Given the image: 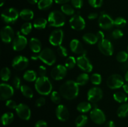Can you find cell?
I'll return each mask as SVG.
<instances>
[{"label":"cell","instance_id":"5bb4252c","mask_svg":"<svg viewBox=\"0 0 128 127\" xmlns=\"http://www.w3.org/2000/svg\"><path fill=\"white\" fill-rule=\"evenodd\" d=\"M103 96L102 90L99 87H92L89 90L87 93V98L88 101L92 103L99 102Z\"/></svg>","mask_w":128,"mask_h":127},{"label":"cell","instance_id":"d4e9b609","mask_svg":"<svg viewBox=\"0 0 128 127\" xmlns=\"http://www.w3.org/2000/svg\"><path fill=\"white\" fill-rule=\"evenodd\" d=\"M117 115L120 118H124L128 116V103H124L119 107L117 110Z\"/></svg>","mask_w":128,"mask_h":127},{"label":"cell","instance_id":"7dc6e473","mask_svg":"<svg viewBox=\"0 0 128 127\" xmlns=\"http://www.w3.org/2000/svg\"><path fill=\"white\" fill-rule=\"evenodd\" d=\"M71 4L75 8L80 9L83 5V1L82 0H71Z\"/></svg>","mask_w":128,"mask_h":127},{"label":"cell","instance_id":"91938a15","mask_svg":"<svg viewBox=\"0 0 128 127\" xmlns=\"http://www.w3.org/2000/svg\"><path fill=\"white\" fill-rule=\"evenodd\" d=\"M122 68H123L124 70L128 69V60L126 62H124L123 66H122Z\"/></svg>","mask_w":128,"mask_h":127},{"label":"cell","instance_id":"f35d334b","mask_svg":"<svg viewBox=\"0 0 128 127\" xmlns=\"http://www.w3.org/2000/svg\"><path fill=\"white\" fill-rule=\"evenodd\" d=\"M90 80L92 84L98 85L101 84V81H102V77L100 74L95 73L91 75L90 77Z\"/></svg>","mask_w":128,"mask_h":127},{"label":"cell","instance_id":"60d3db41","mask_svg":"<svg viewBox=\"0 0 128 127\" xmlns=\"http://www.w3.org/2000/svg\"><path fill=\"white\" fill-rule=\"evenodd\" d=\"M51 101L55 104H59L61 102V96L58 92H52L50 95Z\"/></svg>","mask_w":128,"mask_h":127},{"label":"cell","instance_id":"f6af8a7d","mask_svg":"<svg viewBox=\"0 0 128 127\" xmlns=\"http://www.w3.org/2000/svg\"><path fill=\"white\" fill-rule=\"evenodd\" d=\"M21 79H20V77H17V76H16V77H14L13 80H12V85H13L14 88H15L16 89H20L21 87Z\"/></svg>","mask_w":128,"mask_h":127},{"label":"cell","instance_id":"94428289","mask_svg":"<svg viewBox=\"0 0 128 127\" xmlns=\"http://www.w3.org/2000/svg\"><path fill=\"white\" fill-rule=\"evenodd\" d=\"M31 59H32V60H37L38 59H39L38 58V55H35V54H34V55H32V56H31Z\"/></svg>","mask_w":128,"mask_h":127},{"label":"cell","instance_id":"8fae6325","mask_svg":"<svg viewBox=\"0 0 128 127\" xmlns=\"http://www.w3.org/2000/svg\"><path fill=\"white\" fill-rule=\"evenodd\" d=\"M29 60L22 56H18L12 61V67L17 70H22L28 66Z\"/></svg>","mask_w":128,"mask_h":127},{"label":"cell","instance_id":"7bdbcfd3","mask_svg":"<svg viewBox=\"0 0 128 127\" xmlns=\"http://www.w3.org/2000/svg\"><path fill=\"white\" fill-rule=\"evenodd\" d=\"M57 52H58V54L60 56H61V57H67L68 54V50L66 49V47L61 46H58V47L57 49Z\"/></svg>","mask_w":128,"mask_h":127},{"label":"cell","instance_id":"11a10c76","mask_svg":"<svg viewBox=\"0 0 128 127\" xmlns=\"http://www.w3.org/2000/svg\"><path fill=\"white\" fill-rule=\"evenodd\" d=\"M104 127H115V124L112 121H109L106 123Z\"/></svg>","mask_w":128,"mask_h":127},{"label":"cell","instance_id":"681fc988","mask_svg":"<svg viewBox=\"0 0 128 127\" xmlns=\"http://www.w3.org/2000/svg\"><path fill=\"white\" fill-rule=\"evenodd\" d=\"M46 103V100L44 97H40L38 98L35 102V105L38 107H40L43 106Z\"/></svg>","mask_w":128,"mask_h":127},{"label":"cell","instance_id":"be15d7a7","mask_svg":"<svg viewBox=\"0 0 128 127\" xmlns=\"http://www.w3.org/2000/svg\"><path fill=\"white\" fill-rule=\"evenodd\" d=\"M0 1H1V4H0V6H2V5L4 4V3L5 2V1H6V0H0Z\"/></svg>","mask_w":128,"mask_h":127},{"label":"cell","instance_id":"5b68a950","mask_svg":"<svg viewBox=\"0 0 128 127\" xmlns=\"http://www.w3.org/2000/svg\"><path fill=\"white\" fill-rule=\"evenodd\" d=\"M19 16L20 13L16 9L10 7L2 11L1 14V18L6 23L12 24L17 21Z\"/></svg>","mask_w":128,"mask_h":127},{"label":"cell","instance_id":"7402d4cb","mask_svg":"<svg viewBox=\"0 0 128 127\" xmlns=\"http://www.w3.org/2000/svg\"><path fill=\"white\" fill-rule=\"evenodd\" d=\"M29 46L33 53H39L41 50V41L37 38L32 37L29 42Z\"/></svg>","mask_w":128,"mask_h":127},{"label":"cell","instance_id":"f1b7e54d","mask_svg":"<svg viewBox=\"0 0 128 127\" xmlns=\"http://www.w3.org/2000/svg\"><path fill=\"white\" fill-rule=\"evenodd\" d=\"M92 108L91 103L89 102H82L79 103L77 106V110L81 113H86L88 112Z\"/></svg>","mask_w":128,"mask_h":127},{"label":"cell","instance_id":"4316f807","mask_svg":"<svg viewBox=\"0 0 128 127\" xmlns=\"http://www.w3.org/2000/svg\"><path fill=\"white\" fill-rule=\"evenodd\" d=\"M23 78L28 82H34L37 79V74L32 70H28L24 73Z\"/></svg>","mask_w":128,"mask_h":127},{"label":"cell","instance_id":"4fadbf2b","mask_svg":"<svg viewBox=\"0 0 128 127\" xmlns=\"http://www.w3.org/2000/svg\"><path fill=\"white\" fill-rule=\"evenodd\" d=\"M64 33L62 30L56 29L51 32L49 37V42L53 46H60L63 41Z\"/></svg>","mask_w":128,"mask_h":127},{"label":"cell","instance_id":"f5cc1de1","mask_svg":"<svg viewBox=\"0 0 128 127\" xmlns=\"http://www.w3.org/2000/svg\"><path fill=\"white\" fill-rule=\"evenodd\" d=\"M96 36H97V37L99 41H102V40H103L104 39V32L101 31H98V32H97V34H96Z\"/></svg>","mask_w":128,"mask_h":127},{"label":"cell","instance_id":"4dcf8cb0","mask_svg":"<svg viewBox=\"0 0 128 127\" xmlns=\"http://www.w3.org/2000/svg\"><path fill=\"white\" fill-rule=\"evenodd\" d=\"M20 90H21L22 94L26 98L31 99L33 97V92H32V89L28 85H21Z\"/></svg>","mask_w":128,"mask_h":127},{"label":"cell","instance_id":"f907efd6","mask_svg":"<svg viewBox=\"0 0 128 127\" xmlns=\"http://www.w3.org/2000/svg\"><path fill=\"white\" fill-rule=\"evenodd\" d=\"M46 68L43 65H41L39 67L38 73L40 77H44L46 75Z\"/></svg>","mask_w":128,"mask_h":127},{"label":"cell","instance_id":"9c48e42d","mask_svg":"<svg viewBox=\"0 0 128 127\" xmlns=\"http://www.w3.org/2000/svg\"><path fill=\"white\" fill-rule=\"evenodd\" d=\"M70 24L76 31H82L86 27V22L80 14L74 15L70 20Z\"/></svg>","mask_w":128,"mask_h":127},{"label":"cell","instance_id":"d6a6232c","mask_svg":"<svg viewBox=\"0 0 128 127\" xmlns=\"http://www.w3.org/2000/svg\"><path fill=\"white\" fill-rule=\"evenodd\" d=\"M113 98L115 100L119 103H126L128 101V97L125 93L118 92L114 93Z\"/></svg>","mask_w":128,"mask_h":127},{"label":"cell","instance_id":"836d02e7","mask_svg":"<svg viewBox=\"0 0 128 127\" xmlns=\"http://www.w3.org/2000/svg\"><path fill=\"white\" fill-rule=\"evenodd\" d=\"M88 117L84 115H81L76 118L75 120V125L77 127H82L87 123Z\"/></svg>","mask_w":128,"mask_h":127},{"label":"cell","instance_id":"680465c9","mask_svg":"<svg viewBox=\"0 0 128 127\" xmlns=\"http://www.w3.org/2000/svg\"><path fill=\"white\" fill-rule=\"evenodd\" d=\"M28 1L29 3L31 4H35L37 2H38V0H27Z\"/></svg>","mask_w":128,"mask_h":127},{"label":"cell","instance_id":"83f0119b","mask_svg":"<svg viewBox=\"0 0 128 127\" xmlns=\"http://www.w3.org/2000/svg\"><path fill=\"white\" fill-rule=\"evenodd\" d=\"M48 22V21L44 18H42V17L38 18L34 21L33 27L37 29H42L46 27Z\"/></svg>","mask_w":128,"mask_h":127},{"label":"cell","instance_id":"2e32d148","mask_svg":"<svg viewBox=\"0 0 128 127\" xmlns=\"http://www.w3.org/2000/svg\"><path fill=\"white\" fill-rule=\"evenodd\" d=\"M28 44L27 39L22 35L18 33L17 36L12 41V49L15 51H20L23 50Z\"/></svg>","mask_w":128,"mask_h":127},{"label":"cell","instance_id":"74e56055","mask_svg":"<svg viewBox=\"0 0 128 127\" xmlns=\"http://www.w3.org/2000/svg\"><path fill=\"white\" fill-rule=\"evenodd\" d=\"M116 59L120 63H124L128 60V54L125 51H121L118 53Z\"/></svg>","mask_w":128,"mask_h":127},{"label":"cell","instance_id":"f546056e","mask_svg":"<svg viewBox=\"0 0 128 127\" xmlns=\"http://www.w3.org/2000/svg\"><path fill=\"white\" fill-rule=\"evenodd\" d=\"M89 80H90L89 75L86 73H82L77 77L76 82L79 86H82L86 85L88 82Z\"/></svg>","mask_w":128,"mask_h":127},{"label":"cell","instance_id":"bcb514c9","mask_svg":"<svg viewBox=\"0 0 128 127\" xmlns=\"http://www.w3.org/2000/svg\"><path fill=\"white\" fill-rule=\"evenodd\" d=\"M123 32L121 30L119 29H114L112 32V36L114 39H118L121 38L123 36Z\"/></svg>","mask_w":128,"mask_h":127},{"label":"cell","instance_id":"e7e4bbea","mask_svg":"<svg viewBox=\"0 0 128 127\" xmlns=\"http://www.w3.org/2000/svg\"></svg>","mask_w":128,"mask_h":127},{"label":"cell","instance_id":"3957f363","mask_svg":"<svg viewBox=\"0 0 128 127\" xmlns=\"http://www.w3.org/2000/svg\"><path fill=\"white\" fill-rule=\"evenodd\" d=\"M48 21L50 26L60 27L64 25L66 18L62 12L60 11H53L49 14Z\"/></svg>","mask_w":128,"mask_h":127},{"label":"cell","instance_id":"db71d44e","mask_svg":"<svg viewBox=\"0 0 128 127\" xmlns=\"http://www.w3.org/2000/svg\"><path fill=\"white\" fill-rule=\"evenodd\" d=\"M98 16V14L96 12H91V13L89 14L88 16V18L90 20H94L95 19H96Z\"/></svg>","mask_w":128,"mask_h":127},{"label":"cell","instance_id":"ac0fdd59","mask_svg":"<svg viewBox=\"0 0 128 127\" xmlns=\"http://www.w3.org/2000/svg\"><path fill=\"white\" fill-rule=\"evenodd\" d=\"M14 94V88L8 83H2L0 85V98L2 100H8Z\"/></svg>","mask_w":128,"mask_h":127},{"label":"cell","instance_id":"ee69618b","mask_svg":"<svg viewBox=\"0 0 128 127\" xmlns=\"http://www.w3.org/2000/svg\"><path fill=\"white\" fill-rule=\"evenodd\" d=\"M88 2L92 7L98 8L102 6L103 0H88Z\"/></svg>","mask_w":128,"mask_h":127},{"label":"cell","instance_id":"d590c367","mask_svg":"<svg viewBox=\"0 0 128 127\" xmlns=\"http://www.w3.org/2000/svg\"><path fill=\"white\" fill-rule=\"evenodd\" d=\"M61 11L68 16H72L74 14V9L70 5L64 4L61 6Z\"/></svg>","mask_w":128,"mask_h":127},{"label":"cell","instance_id":"e575fe53","mask_svg":"<svg viewBox=\"0 0 128 127\" xmlns=\"http://www.w3.org/2000/svg\"><path fill=\"white\" fill-rule=\"evenodd\" d=\"M11 77V70L8 67H3L1 70V78L2 81L9 80Z\"/></svg>","mask_w":128,"mask_h":127},{"label":"cell","instance_id":"30bf717a","mask_svg":"<svg viewBox=\"0 0 128 127\" xmlns=\"http://www.w3.org/2000/svg\"><path fill=\"white\" fill-rule=\"evenodd\" d=\"M77 65L82 70L86 72H91L92 70V65L86 54H83L78 57L76 59Z\"/></svg>","mask_w":128,"mask_h":127},{"label":"cell","instance_id":"ffe728a7","mask_svg":"<svg viewBox=\"0 0 128 127\" xmlns=\"http://www.w3.org/2000/svg\"><path fill=\"white\" fill-rule=\"evenodd\" d=\"M56 115L59 120L65 122L68 120L70 113L68 108L64 105H59L56 109Z\"/></svg>","mask_w":128,"mask_h":127},{"label":"cell","instance_id":"8992f818","mask_svg":"<svg viewBox=\"0 0 128 127\" xmlns=\"http://www.w3.org/2000/svg\"><path fill=\"white\" fill-rule=\"evenodd\" d=\"M124 79L121 75L119 74H112L107 79L108 87L111 89H118L124 85Z\"/></svg>","mask_w":128,"mask_h":127},{"label":"cell","instance_id":"9a60e30c","mask_svg":"<svg viewBox=\"0 0 128 127\" xmlns=\"http://www.w3.org/2000/svg\"><path fill=\"white\" fill-rule=\"evenodd\" d=\"M18 116L24 120H28L31 118V110L29 107L24 103H20L16 108Z\"/></svg>","mask_w":128,"mask_h":127},{"label":"cell","instance_id":"7c38bea8","mask_svg":"<svg viewBox=\"0 0 128 127\" xmlns=\"http://www.w3.org/2000/svg\"><path fill=\"white\" fill-rule=\"evenodd\" d=\"M98 48L100 52L107 56H112L114 52L113 46L109 40L104 39L102 41H99Z\"/></svg>","mask_w":128,"mask_h":127},{"label":"cell","instance_id":"9f6ffc18","mask_svg":"<svg viewBox=\"0 0 128 127\" xmlns=\"http://www.w3.org/2000/svg\"><path fill=\"white\" fill-rule=\"evenodd\" d=\"M70 0H54L55 2H56L57 4H64L67 3L68 2H69Z\"/></svg>","mask_w":128,"mask_h":127},{"label":"cell","instance_id":"ab89813d","mask_svg":"<svg viewBox=\"0 0 128 127\" xmlns=\"http://www.w3.org/2000/svg\"><path fill=\"white\" fill-rule=\"evenodd\" d=\"M32 26L31 23L30 22H26L24 23L22 25L21 28V32L24 35H28L31 32V30H32Z\"/></svg>","mask_w":128,"mask_h":127},{"label":"cell","instance_id":"44dd1931","mask_svg":"<svg viewBox=\"0 0 128 127\" xmlns=\"http://www.w3.org/2000/svg\"><path fill=\"white\" fill-rule=\"evenodd\" d=\"M70 48L72 52L77 54H86V51L84 49L83 46L79 40L76 39L71 40L70 42Z\"/></svg>","mask_w":128,"mask_h":127},{"label":"cell","instance_id":"c3c4849f","mask_svg":"<svg viewBox=\"0 0 128 127\" xmlns=\"http://www.w3.org/2000/svg\"><path fill=\"white\" fill-rule=\"evenodd\" d=\"M6 107L10 108H11V109H16L18 105H16V103L14 100H8L6 102Z\"/></svg>","mask_w":128,"mask_h":127},{"label":"cell","instance_id":"6f0895ef","mask_svg":"<svg viewBox=\"0 0 128 127\" xmlns=\"http://www.w3.org/2000/svg\"><path fill=\"white\" fill-rule=\"evenodd\" d=\"M122 88H123L124 91L128 94V83H125V84H124V85L122 86Z\"/></svg>","mask_w":128,"mask_h":127},{"label":"cell","instance_id":"b9f144b4","mask_svg":"<svg viewBox=\"0 0 128 127\" xmlns=\"http://www.w3.org/2000/svg\"><path fill=\"white\" fill-rule=\"evenodd\" d=\"M127 21L124 18L121 17H117L116 19L114 20V25L118 27H123L126 25Z\"/></svg>","mask_w":128,"mask_h":127},{"label":"cell","instance_id":"e0dca14e","mask_svg":"<svg viewBox=\"0 0 128 127\" xmlns=\"http://www.w3.org/2000/svg\"><path fill=\"white\" fill-rule=\"evenodd\" d=\"M90 118L93 122L98 125L103 124L106 121V116L101 110L94 108L90 112Z\"/></svg>","mask_w":128,"mask_h":127},{"label":"cell","instance_id":"816d5d0a","mask_svg":"<svg viewBox=\"0 0 128 127\" xmlns=\"http://www.w3.org/2000/svg\"><path fill=\"white\" fill-rule=\"evenodd\" d=\"M34 127H48V125L45 121L39 120L36 123Z\"/></svg>","mask_w":128,"mask_h":127},{"label":"cell","instance_id":"d6986e66","mask_svg":"<svg viewBox=\"0 0 128 127\" xmlns=\"http://www.w3.org/2000/svg\"><path fill=\"white\" fill-rule=\"evenodd\" d=\"M14 31L12 27L10 26H4L1 30V38L4 43H10L13 40Z\"/></svg>","mask_w":128,"mask_h":127},{"label":"cell","instance_id":"6da1fadb","mask_svg":"<svg viewBox=\"0 0 128 127\" xmlns=\"http://www.w3.org/2000/svg\"><path fill=\"white\" fill-rule=\"evenodd\" d=\"M60 93L66 100L74 99L78 96L79 85L75 81H66L60 87Z\"/></svg>","mask_w":128,"mask_h":127},{"label":"cell","instance_id":"cb8c5ba5","mask_svg":"<svg viewBox=\"0 0 128 127\" xmlns=\"http://www.w3.org/2000/svg\"><path fill=\"white\" fill-rule=\"evenodd\" d=\"M14 120V115L11 112H6L4 113L1 118V123L4 126L8 125L11 124Z\"/></svg>","mask_w":128,"mask_h":127},{"label":"cell","instance_id":"8d00e7d4","mask_svg":"<svg viewBox=\"0 0 128 127\" xmlns=\"http://www.w3.org/2000/svg\"><path fill=\"white\" fill-rule=\"evenodd\" d=\"M77 64L76 60L73 56H70L65 61V66L68 69H72Z\"/></svg>","mask_w":128,"mask_h":127},{"label":"cell","instance_id":"7a4b0ae2","mask_svg":"<svg viewBox=\"0 0 128 127\" xmlns=\"http://www.w3.org/2000/svg\"><path fill=\"white\" fill-rule=\"evenodd\" d=\"M34 87L38 93L42 95H48L52 88V83L46 76L38 77L35 82Z\"/></svg>","mask_w":128,"mask_h":127},{"label":"cell","instance_id":"1f68e13d","mask_svg":"<svg viewBox=\"0 0 128 127\" xmlns=\"http://www.w3.org/2000/svg\"><path fill=\"white\" fill-rule=\"evenodd\" d=\"M52 2V0H40L38 2V7L40 10L47 9L51 7Z\"/></svg>","mask_w":128,"mask_h":127},{"label":"cell","instance_id":"603a6c76","mask_svg":"<svg viewBox=\"0 0 128 127\" xmlns=\"http://www.w3.org/2000/svg\"><path fill=\"white\" fill-rule=\"evenodd\" d=\"M82 39L88 44L93 45L98 42V39L96 34L93 33H86L82 36Z\"/></svg>","mask_w":128,"mask_h":127},{"label":"cell","instance_id":"ba28073f","mask_svg":"<svg viewBox=\"0 0 128 127\" xmlns=\"http://www.w3.org/2000/svg\"><path fill=\"white\" fill-rule=\"evenodd\" d=\"M67 69L66 66L62 65H57L52 68L51 71V76L55 80H60L66 77L67 74Z\"/></svg>","mask_w":128,"mask_h":127},{"label":"cell","instance_id":"52a82bcc","mask_svg":"<svg viewBox=\"0 0 128 127\" xmlns=\"http://www.w3.org/2000/svg\"><path fill=\"white\" fill-rule=\"evenodd\" d=\"M98 24L100 27L103 29L108 30L113 27L114 25V21L110 15L104 12L99 17Z\"/></svg>","mask_w":128,"mask_h":127},{"label":"cell","instance_id":"6125c7cd","mask_svg":"<svg viewBox=\"0 0 128 127\" xmlns=\"http://www.w3.org/2000/svg\"><path fill=\"white\" fill-rule=\"evenodd\" d=\"M125 80H126V82H128V71L127 72H126V73L125 74Z\"/></svg>","mask_w":128,"mask_h":127},{"label":"cell","instance_id":"484cf974","mask_svg":"<svg viewBox=\"0 0 128 127\" xmlns=\"http://www.w3.org/2000/svg\"><path fill=\"white\" fill-rule=\"evenodd\" d=\"M20 16L22 19L25 20V21H29L33 18L34 12L31 9H24L20 12Z\"/></svg>","mask_w":128,"mask_h":127},{"label":"cell","instance_id":"277c9868","mask_svg":"<svg viewBox=\"0 0 128 127\" xmlns=\"http://www.w3.org/2000/svg\"><path fill=\"white\" fill-rule=\"evenodd\" d=\"M39 59L48 65H52L56 62V56L50 48L44 49L38 55Z\"/></svg>","mask_w":128,"mask_h":127}]
</instances>
